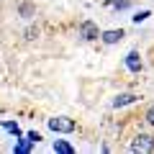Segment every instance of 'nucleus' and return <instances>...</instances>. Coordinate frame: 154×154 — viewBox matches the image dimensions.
<instances>
[{
    "label": "nucleus",
    "mask_w": 154,
    "mask_h": 154,
    "mask_svg": "<svg viewBox=\"0 0 154 154\" xmlns=\"http://www.w3.org/2000/svg\"><path fill=\"white\" fill-rule=\"evenodd\" d=\"M126 36V33H123V28H110V31H105V33H100V38H103V44H118V41H121V38Z\"/></svg>",
    "instance_id": "20e7f679"
},
{
    "label": "nucleus",
    "mask_w": 154,
    "mask_h": 154,
    "mask_svg": "<svg viewBox=\"0 0 154 154\" xmlns=\"http://www.w3.org/2000/svg\"><path fill=\"white\" fill-rule=\"evenodd\" d=\"M80 36L85 38V41H95V38L100 36L98 26H95L93 21H82V26H80Z\"/></svg>",
    "instance_id": "7ed1b4c3"
},
{
    "label": "nucleus",
    "mask_w": 154,
    "mask_h": 154,
    "mask_svg": "<svg viewBox=\"0 0 154 154\" xmlns=\"http://www.w3.org/2000/svg\"><path fill=\"white\" fill-rule=\"evenodd\" d=\"M49 128L57 134H72L75 131V121L67 118V116H57V118H49Z\"/></svg>",
    "instance_id": "f03ea898"
},
{
    "label": "nucleus",
    "mask_w": 154,
    "mask_h": 154,
    "mask_svg": "<svg viewBox=\"0 0 154 154\" xmlns=\"http://www.w3.org/2000/svg\"><path fill=\"white\" fill-rule=\"evenodd\" d=\"M146 123H149V126H154V105L146 110Z\"/></svg>",
    "instance_id": "f8f14e48"
},
{
    "label": "nucleus",
    "mask_w": 154,
    "mask_h": 154,
    "mask_svg": "<svg viewBox=\"0 0 154 154\" xmlns=\"http://www.w3.org/2000/svg\"><path fill=\"white\" fill-rule=\"evenodd\" d=\"M146 18H149V11H141V13L134 16V23H141V21H146Z\"/></svg>",
    "instance_id": "9b49d317"
},
{
    "label": "nucleus",
    "mask_w": 154,
    "mask_h": 154,
    "mask_svg": "<svg viewBox=\"0 0 154 154\" xmlns=\"http://www.w3.org/2000/svg\"><path fill=\"white\" fill-rule=\"evenodd\" d=\"M131 152L134 154H149L154 152V136L152 134H136L131 141Z\"/></svg>",
    "instance_id": "f257e3e1"
},
{
    "label": "nucleus",
    "mask_w": 154,
    "mask_h": 154,
    "mask_svg": "<svg viewBox=\"0 0 154 154\" xmlns=\"http://www.w3.org/2000/svg\"><path fill=\"white\" fill-rule=\"evenodd\" d=\"M136 95L134 93H123V95H118V98L113 100V108H121V105H131V103H136Z\"/></svg>",
    "instance_id": "39448f33"
},
{
    "label": "nucleus",
    "mask_w": 154,
    "mask_h": 154,
    "mask_svg": "<svg viewBox=\"0 0 154 154\" xmlns=\"http://www.w3.org/2000/svg\"><path fill=\"white\" fill-rule=\"evenodd\" d=\"M54 152H59V154H75V149H72L67 141H54Z\"/></svg>",
    "instance_id": "0eeeda50"
},
{
    "label": "nucleus",
    "mask_w": 154,
    "mask_h": 154,
    "mask_svg": "<svg viewBox=\"0 0 154 154\" xmlns=\"http://www.w3.org/2000/svg\"><path fill=\"white\" fill-rule=\"evenodd\" d=\"M31 144H33V141H31V139H23V141H21V144H18V146H16V152H18V154H26V152H28V149H31Z\"/></svg>",
    "instance_id": "1a4fd4ad"
},
{
    "label": "nucleus",
    "mask_w": 154,
    "mask_h": 154,
    "mask_svg": "<svg viewBox=\"0 0 154 154\" xmlns=\"http://www.w3.org/2000/svg\"><path fill=\"white\" fill-rule=\"evenodd\" d=\"M126 64H128V69H131V72H141V59H139V51H128Z\"/></svg>",
    "instance_id": "423d86ee"
},
{
    "label": "nucleus",
    "mask_w": 154,
    "mask_h": 154,
    "mask_svg": "<svg viewBox=\"0 0 154 154\" xmlns=\"http://www.w3.org/2000/svg\"><path fill=\"white\" fill-rule=\"evenodd\" d=\"M38 36V28H26V38H36Z\"/></svg>",
    "instance_id": "ddd939ff"
},
{
    "label": "nucleus",
    "mask_w": 154,
    "mask_h": 154,
    "mask_svg": "<svg viewBox=\"0 0 154 154\" xmlns=\"http://www.w3.org/2000/svg\"><path fill=\"white\" fill-rule=\"evenodd\" d=\"M28 139H31V141H33V144H36V141H38V139H41V136H38V134H36V131H31V134H28Z\"/></svg>",
    "instance_id": "2eb2a0df"
},
{
    "label": "nucleus",
    "mask_w": 154,
    "mask_h": 154,
    "mask_svg": "<svg viewBox=\"0 0 154 154\" xmlns=\"http://www.w3.org/2000/svg\"><path fill=\"white\" fill-rule=\"evenodd\" d=\"M108 5H113L116 11H123V8H128V0H105Z\"/></svg>",
    "instance_id": "9d476101"
},
{
    "label": "nucleus",
    "mask_w": 154,
    "mask_h": 154,
    "mask_svg": "<svg viewBox=\"0 0 154 154\" xmlns=\"http://www.w3.org/2000/svg\"><path fill=\"white\" fill-rule=\"evenodd\" d=\"M33 13H36V8H33V3H23V5H21V16H23V18H31Z\"/></svg>",
    "instance_id": "6e6552de"
},
{
    "label": "nucleus",
    "mask_w": 154,
    "mask_h": 154,
    "mask_svg": "<svg viewBox=\"0 0 154 154\" xmlns=\"http://www.w3.org/2000/svg\"><path fill=\"white\" fill-rule=\"evenodd\" d=\"M3 126H5L8 131H13V134H16V136H18V134H21V131H18V126H16V123H3Z\"/></svg>",
    "instance_id": "4468645a"
}]
</instances>
